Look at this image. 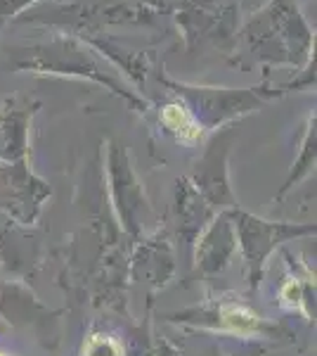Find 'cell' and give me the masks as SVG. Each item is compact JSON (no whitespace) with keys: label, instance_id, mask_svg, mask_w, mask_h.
<instances>
[{"label":"cell","instance_id":"1","mask_svg":"<svg viewBox=\"0 0 317 356\" xmlns=\"http://www.w3.org/2000/svg\"><path fill=\"white\" fill-rule=\"evenodd\" d=\"M315 36L305 24L296 0H270L237 31L234 50L253 62L296 65L310 62ZM234 60V62H239Z\"/></svg>","mask_w":317,"mask_h":356},{"label":"cell","instance_id":"2","mask_svg":"<svg viewBox=\"0 0 317 356\" xmlns=\"http://www.w3.org/2000/svg\"><path fill=\"white\" fill-rule=\"evenodd\" d=\"M175 19L189 50H232L239 24V0H175Z\"/></svg>","mask_w":317,"mask_h":356},{"label":"cell","instance_id":"3","mask_svg":"<svg viewBox=\"0 0 317 356\" xmlns=\"http://www.w3.org/2000/svg\"><path fill=\"white\" fill-rule=\"evenodd\" d=\"M12 65L19 69H38L45 74H76V76H88L100 83H107L117 93L126 95L132 100V95L123 93L119 83L109 74H105V67L93 57V50L83 45L76 38L55 36L53 41L31 45V48H12Z\"/></svg>","mask_w":317,"mask_h":356},{"label":"cell","instance_id":"4","mask_svg":"<svg viewBox=\"0 0 317 356\" xmlns=\"http://www.w3.org/2000/svg\"><path fill=\"white\" fill-rule=\"evenodd\" d=\"M161 81L180 97L187 105V110L192 112V117L197 119V124L204 129L211 126H221L230 119L239 117V114L251 112L253 107H258L261 102L268 100L270 95H275V90H265V86L249 90H230V88H206V86H185L175 83L164 79L161 74Z\"/></svg>","mask_w":317,"mask_h":356},{"label":"cell","instance_id":"5","mask_svg":"<svg viewBox=\"0 0 317 356\" xmlns=\"http://www.w3.org/2000/svg\"><path fill=\"white\" fill-rule=\"evenodd\" d=\"M159 122L164 126L166 134L175 138L178 143H185V145L199 140V136H201V126L197 124V119L192 117V112L187 110V105L180 97H175V100L166 102V105L161 107Z\"/></svg>","mask_w":317,"mask_h":356},{"label":"cell","instance_id":"6","mask_svg":"<svg viewBox=\"0 0 317 356\" xmlns=\"http://www.w3.org/2000/svg\"><path fill=\"white\" fill-rule=\"evenodd\" d=\"M83 356H121V344L107 335H93L85 342Z\"/></svg>","mask_w":317,"mask_h":356},{"label":"cell","instance_id":"7","mask_svg":"<svg viewBox=\"0 0 317 356\" xmlns=\"http://www.w3.org/2000/svg\"><path fill=\"white\" fill-rule=\"evenodd\" d=\"M31 3H36V0H0V22L8 19V17H15Z\"/></svg>","mask_w":317,"mask_h":356}]
</instances>
